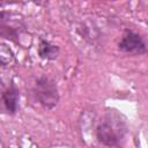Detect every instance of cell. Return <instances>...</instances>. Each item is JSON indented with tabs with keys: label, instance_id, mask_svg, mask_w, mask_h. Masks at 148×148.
Instances as JSON below:
<instances>
[{
	"label": "cell",
	"instance_id": "6da1fadb",
	"mask_svg": "<svg viewBox=\"0 0 148 148\" xmlns=\"http://www.w3.org/2000/svg\"><path fill=\"white\" fill-rule=\"evenodd\" d=\"M126 133L125 121L117 113H108L96 128L97 140L110 148L119 147Z\"/></svg>",
	"mask_w": 148,
	"mask_h": 148
},
{
	"label": "cell",
	"instance_id": "7a4b0ae2",
	"mask_svg": "<svg viewBox=\"0 0 148 148\" xmlns=\"http://www.w3.org/2000/svg\"><path fill=\"white\" fill-rule=\"evenodd\" d=\"M27 25L23 17L14 12H0V37L15 44H21V38Z\"/></svg>",
	"mask_w": 148,
	"mask_h": 148
},
{
	"label": "cell",
	"instance_id": "3957f363",
	"mask_svg": "<svg viewBox=\"0 0 148 148\" xmlns=\"http://www.w3.org/2000/svg\"><path fill=\"white\" fill-rule=\"evenodd\" d=\"M34 98L47 110L53 109L59 102V92L57 83L49 76L38 77L31 89Z\"/></svg>",
	"mask_w": 148,
	"mask_h": 148
},
{
	"label": "cell",
	"instance_id": "277c9868",
	"mask_svg": "<svg viewBox=\"0 0 148 148\" xmlns=\"http://www.w3.org/2000/svg\"><path fill=\"white\" fill-rule=\"evenodd\" d=\"M20 102V90L15 83L10 82L8 86L0 91V112L5 114L13 116L18 110Z\"/></svg>",
	"mask_w": 148,
	"mask_h": 148
},
{
	"label": "cell",
	"instance_id": "5b68a950",
	"mask_svg": "<svg viewBox=\"0 0 148 148\" xmlns=\"http://www.w3.org/2000/svg\"><path fill=\"white\" fill-rule=\"evenodd\" d=\"M120 51L128 54H143L147 51L145 39L132 30H126L118 44Z\"/></svg>",
	"mask_w": 148,
	"mask_h": 148
},
{
	"label": "cell",
	"instance_id": "8992f818",
	"mask_svg": "<svg viewBox=\"0 0 148 148\" xmlns=\"http://www.w3.org/2000/svg\"><path fill=\"white\" fill-rule=\"evenodd\" d=\"M59 47L49 42V40H45V39H42L39 42V45H38V54L40 58L43 59H46V60H53L56 59L58 56H59Z\"/></svg>",
	"mask_w": 148,
	"mask_h": 148
},
{
	"label": "cell",
	"instance_id": "52a82bcc",
	"mask_svg": "<svg viewBox=\"0 0 148 148\" xmlns=\"http://www.w3.org/2000/svg\"><path fill=\"white\" fill-rule=\"evenodd\" d=\"M15 61V56L12 49L3 44L0 43V67H8Z\"/></svg>",
	"mask_w": 148,
	"mask_h": 148
},
{
	"label": "cell",
	"instance_id": "ba28073f",
	"mask_svg": "<svg viewBox=\"0 0 148 148\" xmlns=\"http://www.w3.org/2000/svg\"><path fill=\"white\" fill-rule=\"evenodd\" d=\"M0 148H6V146H5V143H3V142H2L1 140H0Z\"/></svg>",
	"mask_w": 148,
	"mask_h": 148
}]
</instances>
